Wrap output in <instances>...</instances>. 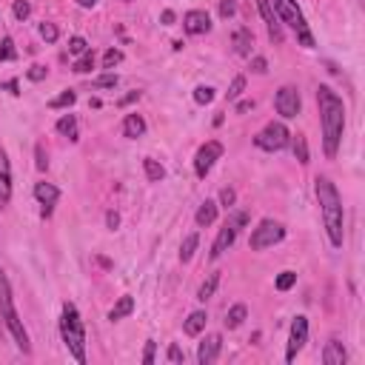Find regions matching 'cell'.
Masks as SVG:
<instances>
[{"instance_id": "1", "label": "cell", "mask_w": 365, "mask_h": 365, "mask_svg": "<svg viewBox=\"0 0 365 365\" xmlns=\"http://www.w3.org/2000/svg\"><path fill=\"white\" fill-rule=\"evenodd\" d=\"M317 106H319V123H322V148H325V157L334 160L345 131V103L331 86H319Z\"/></svg>"}, {"instance_id": "2", "label": "cell", "mask_w": 365, "mask_h": 365, "mask_svg": "<svg viewBox=\"0 0 365 365\" xmlns=\"http://www.w3.org/2000/svg\"><path fill=\"white\" fill-rule=\"evenodd\" d=\"M314 191H317V200H319V208H322V222H325L328 240H331L334 248H342V240H345L342 197H339L336 185H334L328 177H317V180H314Z\"/></svg>"}, {"instance_id": "3", "label": "cell", "mask_w": 365, "mask_h": 365, "mask_svg": "<svg viewBox=\"0 0 365 365\" xmlns=\"http://www.w3.org/2000/svg\"><path fill=\"white\" fill-rule=\"evenodd\" d=\"M60 336H63L68 354H71L77 362H86V328H83V319H80L74 302H63V314H60Z\"/></svg>"}, {"instance_id": "4", "label": "cell", "mask_w": 365, "mask_h": 365, "mask_svg": "<svg viewBox=\"0 0 365 365\" xmlns=\"http://www.w3.org/2000/svg\"><path fill=\"white\" fill-rule=\"evenodd\" d=\"M271 6H274V11H277L279 23H285V26L297 34L299 46L314 48V34H311V29H308V23H305V14H302V9L297 6V0H271Z\"/></svg>"}, {"instance_id": "5", "label": "cell", "mask_w": 365, "mask_h": 365, "mask_svg": "<svg viewBox=\"0 0 365 365\" xmlns=\"http://www.w3.org/2000/svg\"><path fill=\"white\" fill-rule=\"evenodd\" d=\"M248 222V214L245 211H231L228 214V220L222 222V228L217 231V237H214V245H211V259H220L231 245H234V240H237V234H240V228Z\"/></svg>"}, {"instance_id": "6", "label": "cell", "mask_w": 365, "mask_h": 365, "mask_svg": "<svg viewBox=\"0 0 365 365\" xmlns=\"http://www.w3.org/2000/svg\"><path fill=\"white\" fill-rule=\"evenodd\" d=\"M282 237H285V225L282 222H277V220H259L257 228L251 231L248 245H251V251H265V248L282 242Z\"/></svg>"}, {"instance_id": "7", "label": "cell", "mask_w": 365, "mask_h": 365, "mask_svg": "<svg viewBox=\"0 0 365 365\" xmlns=\"http://www.w3.org/2000/svg\"><path fill=\"white\" fill-rule=\"evenodd\" d=\"M288 143H291V131H288L282 123H274V120L254 137V145L262 148V151H279V148H285Z\"/></svg>"}, {"instance_id": "8", "label": "cell", "mask_w": 365, "mask_h": 365, "mask_svg": "<svg viewBox=\"0 0 365 365\" xmlns=\"http://www.w3.org/2000/svg\"><path fill=\"white\" fill-rule=\"evenodd\" d=\"M222 157V143H217V140H208V143H202L200 148H197V154H194V174L202 180L211 168H214V163Z\"/></svg>"}, {"instance_id": "9", "label": "cell", "mask_w": 365, "mask_h": 365, "mask_svg": "<svg viewBox=\"0 0 365 365\" xmlns=\"http://www.w3.org/2000/svg\"><path fill=\"white\" fill-rule=\"evenodd\" d=\"M274 108H277V114H279V117H285V120L297 117V114H299V108H302L299 91H297L294 86H282V88L274 94Z\"/></svg>"}, {"instance_id": "10", "label": "cell", "mask_w": 365, "mask_h": 365, "mask_svg": "<svg viewBox=\"0 0 365 365\" xmlns=\"http://www.w3.org/2000/svg\"><path fill=\"white\" fill-rule=\"evenodd\" d=\"M308 342V319L305 317H297L291 322V334H288V348H285V362H294L297 354L305 348Z\"/></svg>"}, {"instance_id": "11", "label": "cell", "mask_w": 365, "mask_h": 365, "mask_svg": "<svg viewBox=\"0 0 365 365\" xmlns=\"http://www.w3.org/2000/svg\"><path fill=\"white\" fill-rule=\"evenodd\" d=\"M3 322H6V328H9V334H11V339H14V345L23 351V354H31V342H29V331L23 328V319L17 317V311L14 308H9V311H3Z\"/></svg>"}, {"instance_id": "12", "label": "cell", "mask_w": 365, "mask_h": 365, "mask_svg": "<svg viewBox=\"0 0 365 365\" xmlns=\"http://www.w3.org/2000/svg\"><path fill=\"white\" fill-rule=\"evenodd\" d=\"M257 9H259V17H262V23H265V29H268V37H271L274 43H282V23H279V17H277L271 0H257Z\"/></svg>"}, {"instance_id": "13", "label": "cell", "mask_w": 365, "mask_h": 365, "mask_svg": "<svg viewBox=\"0 0 365 365\" xmlns=\"http://www.w3.org/2000/svg\"><path fill=\"white\" fill-rule=\"evenodd\" d=\"M182 29H185V34H208L211 31V17L202 11V9H191V11H185V17H182Z\"/></svg>"}, {"instance_id": "14", "label": "cell", "mask_w": 365, "mask_h": 365, "mask_svg": "<svg viewBox=\"0 0 365 365\" xmlns=\"http://www.w3.org/2000/svg\"><path fill=\"white\" fill-rule=\"evenodd\" d=\"M34 197H37V202L43 205V220L46 217H51V208H54V202L60 200V188L57 185H51V182H34Z\"/></svg>"}, {"instance_id": "15", "label": "cell", "mask_w": 365, "mask_h": 365, "mask_svg": "<svg viewBox=\"0 0 365 365\" xmlns=\"http://www.w3.org/2000/svg\"><path fill=\"white\" fill-rule=\"evenodd\" d=\"M220 348H222V336H220V334H208V336L200 342V348H197V362H200V365L217 362Z\"/></svg>"}, {"instance_id": "16", "label": "cell", "mask_w": 365, "mask_h": 365, "mask_svg": "<svg viewBox=\"0 0 365 365\" xmlns=\"http://www.w3.org/2000/svg\"><path fill=\"white\" fill-rule=\"evenodd\" d=\"M11 200V163L9 154L0 148V208H6Z\"/></svg>"}, {"instance_id": "17", "label": "cell", "mask_w": 365, "mask_h": 365, "mask_svg": "<svg viewBox=\"0 0 365 365\" xmlns=\"http://www.w3.org/2000/svg\"><path fill=\"white\" fill-rule=\"evenodd\" d=\"M345 359H348L345 345H342L336 336H331V339L325 342V348H322V362H325V365H345Z\"/></svg>"}, {"instance_id": "18", "label": "cell", "mask_w": 365, "mask_h": 365, "mask_svg": "<svg viewBox=\"0 0 365 365\" xmlns=\"http://www.w3.org/2000/svg\"><path fill=\"white\" fill-rule=\"evenodd\" d=\"M231 43H234V51L240 54V57H251V46H254V34H251V29H237L234 31V37H231Z\"/></svg>"}, {"instance_id": "19", "label": "cell", "mask_w": 365, "mask_h": 365, "mask_svg": "<svg viewBox=\"0 0 365 365\" xmlns=\"http://www.w3.org/2000/svg\"><path fill=\"white\" fill-rule=\"evenodd\" d=\"M123 134H125L128 140L143 137V134H145V120H143L140 114H125V120H123Z\"/></svg>"}, {"instance_id": "20", "label": "cell", "mask_w": 365, "mask_h": 365, "mask_svg": "<svg viewBox=\"0 0 365 365\" xmlns=\"http://www.w3.org/2000/svg\"><path fill=\"white\" fill-rule=\"evenodd\" d=\"M214 220H217V202H214V200H202L200 208H197V214H194V222H197L200 228H205V225H211Z\"/></svg>"}, {"instance_id": "21", "label": "cell", "mask_w": 365, "mask_h": 365, "mask_svg": "<svg viewBox=\"0 0 365 365\" xmlns=\"http://www.w3.org/2000/svg\"><path fill=\"white\" fill-rule=\"evenodd\" d=\"M205 322H208V317H205V311H191V314H188V319L182 322V331H185L188 336H197V334H202V328H205Z\"/></svg>"}, {"instance_id": "22", "label": "cell", "mask_w": 365, "mask_h": 365, "mask_svg": "<svg viewBox=\"0 0 365 365\" xmlns=\"http://www.w3.org/2000/svg\"><path fill=\"white\" fill-rule=\"evenodd\" d=\"M57 131H60L63 137H68L71 143H77V137H80V131H77V117H74V114H63V117L57 120Z\"/></svg>"}, {"instance_id": "23", "label": "cell", "mask_w": 365, "mask_h": 365, "mask_svg": "<svg viewBox=\"0 0 365 365\" xmlns=\"http://www.w3.org/2000/svg\"><path fill=\"white\" fill-rule=\"evenodd\" d=\"M131 311H134V297H128V294H125V297H120V299L114 302V308L108 311V319H111V322H117V319L128 317Z\"/></svg>"}, {"instance_id": "24", "label": "cell", "mask_w": 365, "mask_h": 365, "mask_svg": "<svg viewBox=\"0 0 365 365\" xmlns=\"http://www.w3.org/2000/svg\"><path fill=\"white\" fill-rule=\"evenodd\" d=\"M245 317H248V308L242 305V302H237V305H231L228 311H225V328H240L242 322H245Z\"/></svg>"}, {"instance_id": "25", "label": "cell", "mask_w": 365, "mask_h": 365, "mask_svg": "<svg viewBox=\"0 0 365 365\" xmlns=\"http://www.w3.org/2000/svg\"><path fill=\"white\" fill-rule=\"evenodd\" d=\"M217 285H220V271L208 274V279H205V282L200 285V291H197V299H200V302L211 299V297H214V291H217Z\"/></svg>"}, {"instance_id": "26", "label": "cell", "mask_w": 365, "mask_h": 365, "mask_svg": "<svg viewBox=\"0 0 365 365\" xmlns=\"http://www.w3.org/2000/svg\"><path fill=\"white\" fill-rule=\"evenodd\" d=\"M9 308H14L11 285H9V279H6V274H3V268H0V314H3V311H9Z\"/></svg>"}, {"instance_id": "27", "label": "cell", "mask_w": 365, "mask_h": 365, "mask_svg": "<svg viewBox=\"0 0 365 365\" xmlns=\"http://www.w3.org/2000/svg\"><path fill=\"white\" fill-rule=\"evenodd\" d=\"M143 168H145V177H148L151 182H160V180L165 177V168H163L157 160H151V157L143 160Z\"/></svg>"}, {"instance_id": "28", "label": "cell", "mask_w": 365, "mask_h": 365, "mask_svg": "<svg viewBox=\"0 0 365 365\" xmlns=\"http://www.w3.org/2000/svg\"><path fill=\"white\" fill-rule=\"evenodd\" d=\"M77 103V94L71 91V88H66V91H60L54 100H48V108H68V106H74Z\"/></svg>"}, {"instance_id": "29", "label": "cell", "mask_w": 365, "mask_h": 365, "mask_svg": "<svg viewBox=\"0 0 365 365\" xmlns=\"http://www.w3.org/2000/svg\"><path fill=\"white\" fill-rule=\"evenodd\" d=\"M197 245H200V237H197V234H188V237L182 240V245H180V259H182V262H188V259L194 257Z\"/></svg>"}, {"instance_id": "30", "label": "cell", "mask_w": 365, "mask_h": 365, "mask_svg": "<svg viewBox=\"0 0 365 365\" xmlns=\"http://www.w3.org/2000/svg\"><path fill=\"white\" fill-rule=\"evenodd\" d=\"M91 68H94V51L88 48L86 54H80V57L74 60V71H77V74H88Z\"/></svg>"}, {"instance_id": "31", "label": "cell", "mask_w": 365, "mask_h": 365, "mask_svg": "<svg viewBox=\"0 0 365 365\" xmlns=\"http://www.w3.org/2000/svg\"><path fill=\"white\" fill-rule=\"evenodd\" d=\"M291 137H294V134H291ZM294 157H297L302 165L308 163V143H305V137H302V134H297V137H294Z\"/></svg>"}, {"instance_id": "32", "label": "cell", "mask_w": 365, "mask_h": 365, "mask_svg": "<svg viewBox=\"0 0 365 365\" xmlns=\"http://www.w3.org/2000/svg\"><path fill=\"white\" fill-rule=\"evenodd\" d=\"M40 37L46 40V43H57V37H60V29L54 26V23H40Z\"/></svg>"}, {"instance_id": "33", "label": "cell", "mask_w": 365, "mask_h": 365, "mask_svg": "<svg viewBox=\"0 0 365 365\" xmlns=\"http://www.w3.org/2000/svg\"><path fill=\"white\" fill-rule=\"evenodd\" d=\"M88 51V43H86V37H80V34H74L71 40H68V54H74V57H80V54H86Z\"/></svg>"}, {"instance_id": "34", "label": "cell", "mask_w": 365, "mask_h": 365, "mask_svg": "<svg viewBox=\"0 0 365 365\" xmlns=\"http://www.w3.org/2000/svg\"><path fill=\"white\" fill-rule=\"evenodd\" d=\"M242 91H245V77H242V74H237V77L231 80V86H228V91H225V97H228V100H237Z\"/></svg>"}, {"instance_id": "35", "label": "cell", "mask_w": 365, "mask_h": 365, "mask_svg": "<svg viewBox=\"0 0 365 365\" xmlns=\"http://www.w3.org/2000/svg\"><path fill=\"white\" fill-rule=\"evenodd\" d=\"M211 100H214V88H211V86H197V88H194V103L208 106Z\"/></svg>"}, {"instance_id": "36", "label": "cell", "mask_w": 365, "mask_h": 365, "mask_svg": "<svg viewBox=\"0 0 365 365\" xmlns=\"http://www.w3.org/2000/svg\"><path fill=\"white\" fill-rule=\"evenodd\" d=\"M294 282H297V274H294V271H282V274L277 277V282H274V285H277V291H288Z\"/></svg>"}, {"instance_id": "37", "label": "cell", "mask_w": 365, "mask_h": 365, "mask_svg": "<svg viewBox=\"0 0 365 365\" xmlns=\"http://www.w3.org/2000/svg\"><path fill=\"white\" fill-rule=\"evenodd\" d=\"M120 60H123V51H120V48H108V51L103 54V68H114Z\"/></svg>"}, {"instance_id": "38", "label": "cell", "mask_w": 365, "mask_h": 365, "mask_svg": "<svg viewBox=\"0 0 365 365\" xmlns=\"http://www.w3.org/2000/svg\"><path fill=\"white\" fill-rule=\"evenodd\" d=\"M11 11H14V17H17V20H26V17L31 14V3H29V0H14Z\"/></svg>"}, {"instance_id": "39", "label": "cell", "mask_w": 365, "mask_h": 365, "mask_svg": "<svg viewBox=\"0 0 365 365\" xmlns=\"http://www.w3.org/2000/svg\"><path fill=\"white\" fill-rule=\"evenodd\" d=\"M14 57H17V51H14L11 37H3V43H0V60H14Z\"/></svg>"}, {"instance_id": "40", "label": "cell", "mask_w": 365, "mask_h": 365, "mask_svg": "<svg viewBox=\"0 0 365 365\" xmlns=\"http://www.w3.org/2000/svg\"><path fill=\"white\" fill-rule=\"evenodd\" d=\"M91 86H94V88H114V86H117V74H103V77L91 80Z\"/></svg>"}, {"instance_id": "41", "label": "cell", "mask_w": 365, "mask_h": 365, "mask_svg": "<svg viewBox=\"0 0 365 365\" xmlns=\"http://www.w3.org/2000/svg\"><path fill=\"white\" fill-rule=\"evenodd\" d=\"M237 14V0H220V17L228 20Z\"/></svg>"}, {"instance_id": "42", "label": "cell", "mask_w": 365, "mask_h": 365, "mask_svg": "<svg viewBox=\"0 0 365 365\" xmlns=\"http://www.w3.org/2000/svg\"><path fill=\"white\" fill-rule=\"evenodd\" d=\"M165 359H168L171 365H180V362H185V354L180 351V345H168V354H165Z\"/></svg>"}, {"instance_id": "43", "label": "cell", "mask_w": 365, "mask_h": 365, "mask_svg": "<svg viewBox=\"0 0 365 365\" xmlns=\"http://www.w3.org/2000/svg\"><path fill=\"white\" fill-rule=\"evenodd\" d=\"M46 71H48L46 66H31V68L26 71V77H29L31 83H40V80H46Z\"/></svg>"}, {"instance_id": "44", "label": "cell", "mask_w": 365, "mask_h": 365, "mask_svg": "<svg viewBox=\"0 0 365 365\" xmlns=\"http://www.w3.org/2000/svg\"><path fill=\"white\" fill-rule=\"evenodd\" d=\"M34 157H37L34 165H37L40 171H46V168H48V157H46V148H43L40 143H37V148H34Z\"/></svg>"}, {"instance_id": "45", "label": "cell", "mask_w": 365, "mask_h": 365, "mask_svg": "<svg viewBox=\"0 0 365 365\" xmlns=\"http://www.w3.org/2000/svg\"><path fill=\"white\" fill-rule=\"evenodd\" d=\"M234 200H237L234 188H222V191H220V202H222L225 208H231V205H234Z\"/></svg>"}, {"instance_id": "46", "label": "cell", "mask_w": 365, "mask_h": 365, "mask_svg": "<svg viewBox=\"0 0 365 365\" xmlns=\"http://www.w3.org/2000/svg\"><path fill=\"white\" fill-rule=\"evenodd\" d=\"M154 351H157V342H154V339H148V342H145V351H143V362H145V365H151V362H154Z\"/></svg>"}, {"instance_id": "47", "label": "cell", "mask_w": 365, "mask_h": 365, "mask_svg": "<svg viewBox=\"0 0 365 365\" xmlns=\"http://www.w3.org/2000/svg\"><path fill=\"white\" fill-rule=\"evenodd\" d=\"M251 71H257V74H265V71H268V63H265V57H254V60H251Z\"/></svg>"}, {"instance_id": "48", "label": "cell", "mask_w": 365, "mask_h": 365, "mask_svg": "<svg viewBox=\"0 0 365 365\" xmlns=\"http://www.w3.org/2000/svg\"><path fill=\"white\" fill-rule=\"evenodd\" d=\"M106 225L114 231V228L120 225V214H117V211H108V214H106Z\"/></svg>"}, {"instance_id": "49", "label": "cell", "mask_w": 365, "mask_h": 365, "mask_svg": "<svg viewBox=\"0 0 365 365\" xmlns=\"http://www.w3.org/2000/svg\"><path fill=\"white\" fill-rule=\"evenodd\" d=\"M254 108V100H242V103H237V114H245V111H251Z\"/></svg>"}, {"instance_id": "50", "label": "cell", "mask_w": 365, "mask_h": 365, "mask_svg": "<svg viewBox=\"0 0 365 365\" xmlns=\"http://www.w3.org/2000/svg\"><path fill=\"white\" fill-rule=\"evenodd\" d=\"M3 88H9V91H11L14 97L20 94V86H17V80H6V83H3Z\"/></svg>"}, {"instance_id": "51", "label": "cell", "mask_w": 365, "mask_h": 365, "mask_svg": "<svg viewBox=\"0 0 365 365\" xmlns=\"http://www.w3.org/2000/svg\"><path fill=\"white\" fill-rule=\"evenodd\" d=\"M137 97H140V91H131L128 97H123V100H120V106H128V103H134Z\"/></svg>"}, {"instance_id": "52", "label": "cell", "mask_w": 365, "mask_h": 365, "mask_svg": "<svg viewBox=\"0 0 365 365\" xmlns=\"http://www.w3.org/2000/svg\"><path fill=\"white\" fill-rule=\"evenodd\" d=\"M163 23H165V26H168V23H174V11H168V9H165V11H163Z\"/></svg>"}, {"instance_id": "53", "label": "cell", "mask_w": 365, "mask_h": 365, "mask_svg": "<svg viewBox=\"0 0 365 365\" xmlns=\"http://www.w3.org/2000/svg\"><path fill=\"white\" fill-rule=\"evenodd\" d=\"M77 3H80V6H83V9H91V6H94V3H97V0H77Z\"/></svg>"}]
</instances>
